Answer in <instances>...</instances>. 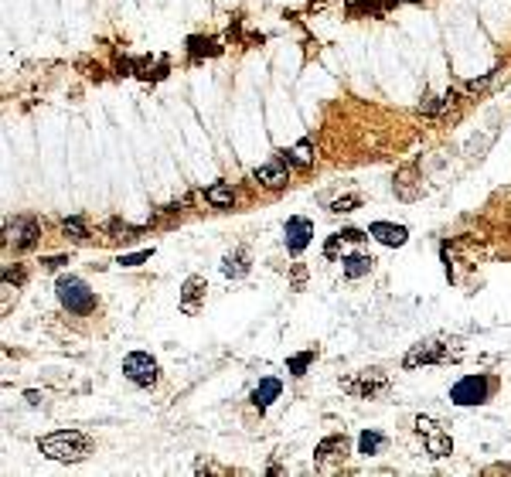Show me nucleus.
Returning <instances> with one entry per match:
<instances>
[{
  "mask_svg": "<svg viewBox=\"0 0 511 477\" xmlns=\"http://www.w3.org/2000/svg\"><path fill=\"white\" fill-rule=\"evenodd\" d=\"M38 450L55 464H79L96 450V440L82 430H58L51 437L38 440Z\"/></svg>",
  "mask_w": 511,
  "mask_h": 477,
  "instance_id": "obj_1",
  "label": "nucleus"
},
{
  "mask_svg": "<svg viewBox=\"0 0 511 477\" xmlns=\"http://www.w3.org/2000/svg\"><path fill=\"white\" fill-rule=\"evenodd\" d=\"M55 293H58V300L69 314H92L96 311V293L89 290L85 279L72 277V273L55 279Z\"/></svg>",
  "mask_w": 511,
  "mask_h": 477,
  "instance_id": "obj_2",
  "label": "nucleus"
},
{
  "mask_svg": "<svg viewBox=\"0 0 511 477\" xmlns=\"http://www.w3.org/2000/svg\"><path fill=\"white\" fill-rule=\"evenodd\" d=\"M389 372L382 368H365V372H354L348 379H341V389L348 396H358V399H379L389 392Z\"/></svg>",
  "mask_w": 511,
  "mask_h": 477,
  "instance_id": "obj_3",
  "label": "nucleus"
},
{
  "mask_svg": "<svg viewBox=\"0 0 511 477\" xmlns=\"http://www.w3.org/2000/svg\"><path fill=\"white\" fill-rule=\"evenodd\" d=\"M123 375L133 382V385H140V389H154L157 385V358L147 355V352H130V355L123 358Z\"/></svg>",
  "mask_w": 511,
  "mask_h": 477,
  "instance_id": "obj_4",
  "label": "nucleus"
},
{
  "mask_svg": "<svg viewBox=\"0 0 511 477\" xmlns=\"http://www.w3.org/2000/svg\"><path fill=\"white\" fill-rule=\"evenodd\" d=\"M491 396V379L487 375H467L450 389V402L453 406H480Z\"/></svg>",
  "mask_w": 511,
  "mask_h": 477,
  "instance_id": "obj_5",
  "label": "nucleus"
},
{
  "mask_svg": "<svg viewBox=\"0 0 511 477\" xmlns=\"http://www.w3.org/2000/svg\"><path fill=\"white\" fill-rule=\"evenodd\" d=\"M416 433L423 437L426 450H430V457H450V453H453V440H450V433H447L436 419H430V416H416Z\"/></svg>",
  "mask_w": 511,
  "mask_h": 477,
  "instance_id": "obj_6",
  "label": "nucleus"
},
{
  "mask_svg": "<svg viewBox=\"0 0 511 477\" xmlns=\"http://www.w3.org/2000/svg\"><path fill=\"white\" fill-rule=\"evenodd\" d=\"M447 341L443 338H426V341H419V345H413L406 358H402V365L406 368H419V365H436V361H447Z\"/></svg>",
  "mask_w": 511,
  "mask_h": 477,
  "instance_id": "obj_7",
  "label": "nucleus"
},
{
  "mask_svg": "<svg viewBox=\"0 0 511 477\" xmlns=\"http://www.w3.org/2000/svg\"><path fill=\"white\" fill-rule=\"evenodd\" d=\"M3 236H7V242H10L14 249H35V245H38V238H41V225L35 222V218L21 215V218L7 222Z\"/></svg>",
  "mask_w": 511,
  "mask_h": 477,
  "instance_id": "obj_8",
  "label": "nucleus"
},
{
  "mask_svg": "<svg viewBox=\"0 0 511 477\" xmlns=\"http://www.w3.org/2000/svg\"><path fill=\"white\" fill-rule=\"evenodd\" d=\"M286 249L293 252V256H300L307 245H311V236H314V222L311 218H286Z\"/></svg>",
  "mask_w": 511,
  "mask_h": 477,
  "instance_id": "obj_9",
  "label": "nucleus"
},
{
  "mask_svg": "<svg viewBox=\"0 0 511 477\" xmlns=\"http://www.w3.org/2000/svg\"><path fill=\"white\" fill-rule=\"evenodd\" d=\"M348 450H352V443H348L345 433H338V437H324L320 443H317L314 460L320 464V467H331V464L345 460V457H348Z\"/></svg>",
  "mask_w": 511,
  "mask_h": 477,
  "instance_id": "obj_10",
  "label": "nucleus"
},
{
  "mask_svg": "<svg viewBox=\"0 0 511 477\" xmlns=\"http://www.w3.org/2000/svg\"><path fill=\"white\" fill-rule=\"evenodd\" d=\"M252 181H259L263 188H283L286 181H290V174H286V160H266V164H259L256 171H252Z\"/></svg>",
  "mask_w": 511,
  "mask_h": 477,
  "instance_id": "obj_11",
  "label": "nucleus"
},
{
  "mask_svg": "<svg viewBox=\"0 0 511 477\" xmlns=\"http://www.w3.org/2000/svg\"><path fill=\"white\" fill-rule=\"evenodd\" d=\"M395 198L402 201H416L423 195V181H419V171L416 167H402L399 174H395Z\"/></svg>",
  "mask_w": 511,
  "mask_h": 477,
  "instance_id": "obj_12",
  "label": "nucleus"
},
{
  "mask_svg": "<svg viewBox=\"0 0 511 477\" xmlns=\"http://www.w3.org/2000/svg\"><path fill=\"white\" fill-rule=\"evenodd\" d=\"M205 290H208L205 277H188L184 279V286H181V311H184V314H198V311H201V304H205Z\"/></svg>",
  "mask_w": 511,
  "mask_h": 477,
  "instance_id": "obj_13",
  "label": "nucleus"
},
{
  "mask_svg": "<svg viewBox=\"0 0 511 477\" xmlns=\"http://www.w3.org/2000/svg\"><path fill=\"white\" fill-rule=\"evenodd\" d=\"M368 236L379 238V242L389 245V249H399V245H406L409 229H406V225H392V222H372V225H368Z\"/></svg>",
  "mask_w": 511,
  "mask_h": 477,
  "instance_id": "obj_14",
  "label": "nucleus"
},
{
  "mask_svg": "<svg viewBox=\"0 0 511 477\" xmlns=\"http://www.w3.org/2000/svg\"><path fill=\"white\" fill-rule=\"evenodd\" d=\"M222 273L229 279H242L249 273V252H245V245H236L232 252H225V259H222Z\"/></svg>",
  "mask_w": 511,
  "mask_h": 477,
  "instance_id": "obj_15",
  "label": "nucleus"
},
{
  "mask_svg": "<svg viewBox=\"0 0 511 477\" xmlns=\"http://www.w3.org/2000/svg\"><path fill=\"white\" fill-rule=\"evenodd\" d=\"M283 392V385H279V379H263L256 389H252V406L256 409H266V406H273L276 399Z\"/></svg>",
  "mask_w": 511,
  "mask_h": 477,
  "instance_id": "obj_16",
  "label": "nucleus"
},
{
  "mask_svg": "<svg viewBox=\"0 0 511 477\" xmlns=\"http://www.w3.org/2000/svg\"><path fill=\"white\" fill-rule=\"evenodd\" d=\"M205 201H208L211 208H232V205H236V191H232V184L215 181L211 188H205Z\"/></svg>",
  "mask_w": 511,
  "mask_h": 477,
  "instance_id": "obj_17",
  "label": "nucleus"
},
{
  "mask_svg": "<svg viewBox=\"0 0 511 477\" xmlns=\"http://www.w3.org/2000/svg\"><path fill=\"white\" fill-rule=\"evenodd\" d=\"M372 256H365V252H352V256H345L341 259V266H345V277L348 279H361V277H368L372 273Z\"/></svg>",
  "mask_w": 511,
  "mask_h": 477,
  "instance_id": "obj_18",
  "label": "nucleus"
},
{
  "mask_svg": "<svg viewBox=\"0 0 511 477\" xmlns=\"http://www.w3.org/2000/svg\"><path fill=\"white\" fill-rule=\"evenodd\" d=\"M283 160H286V164H297V167H311V164H314V144H311V140L293 144L290 150H283Z\"/></svg>",
  "mask_w": 511,
  "mask_h": 477,
  "instance_id": "obj_19",
  "label": "nucleus"
},
{
  "mask_svg": "<svg viewBox=\"0 0 511 477\" xmlns=\"http://www.w3.org/2000/svg\"><path fill=\"white\" fill-rule=\"evenodd\" d=\"M218 51H222V44H218V41L215 38H201V35H195V38H188V55H191V58H205V55H218Z\"/></svg>",
  "mask_w": 511,
  "mask_h": 477,
  "instance_id": "obj_20",
  "label": "nucleus"
},
{
  "mask_svg": "<svg viewBox=\"0 0 511 477\" xmlns=\"http://www.w3.org/2000/svg\"><path fill=\"white\" fill-rule=\"evenodd\" d=\"M382 446H386V437L375 433V430H365V433L358 437V453H365V457H375Z\"/></svg>",
  "mask_w": 511,
  "mask_h": 477,
  "instance_id": "obj_21",
  "label": "nucleus"
},
{
  "mask_svg": "<svg viewBox=\"0 0 511 477\" xmlns=\"http://www.w3.org/2000/svg\"><path fill=\"white\" fill-rule=\"evenodd\" d=\"M314 358H317V348H307V352H300V355H290V358H286V372L300 379V375L311 368V361H314Z\"/></svg>",
  "mask_w": 511,
  "mask_h": 477,
  "instance_id": "obj_22",
  "label": "nucleus"
},
{
  "mask_svg": "<svg viewBox=\"0 0 511 477\" xmlns=\"http://www.w3.org/2000/svg\"><path fill=\"white\" fill-rule=\"evenodd\" d=\"M62 232H65V236H72L76 242H85V238H89V229H85V222H82V218H65V222H62Z\"/></svg>",
  "mask_w": 511,
  "mask_h": 477,
  "instance_id": "obj_23",
  "label": "nucleus"
},
{
  "mask_svg": "<svg viewBox=\"0 0 511 477\" xmlns=\"http://www.w3.org/2000/svg\"><path fill=\"white\" fill-rule=\"evenodd\" d=\"M358 195H341V198H334L331 201V211H334V215H341V211H352V208H358Z\"/></svg>",
  "mask_w": 511,
  "mask_h": 477,
  "instance_id": "obj_24",
  "label": "nucleus"
},
{
  "mask_svg": "<svg viewBox=\"0 0 511 477\" xmlns=\"http://www.w3.org/2000/svg\"><path fill=\"white\" fill-rule=\"evenodd\" d=\"M154 256V249H140V252H130V256H119V266H140Z\"/></svg>",
  "mask_w": 511,
  "mask_h": 477,
  "instance_id": "obj_25",
  "label": "nucleus"
},
{
  "mask_svg": "<svg viewBox=\"0 0 511 477\" xmlns=\"http://www.w3.org/2000/svg\"><path fill=\"white\" fill-rule=\"evenodd\" d=\"M419 113H426V116H436V113H443V96H426V99L419 103Z\"/></svg>",
  "mask_w": 511,
  "mask_h": 477,
  "instance_id": "obj_26",
  "label": "nucleus"
},
{
  "mask_svg": "<svg viewBox=\"0 0 511 477\" xmlns=\"http://www.w3.org/2000/svg\"><path fill=\"white\" fill-rule=\"evenodd\" d=\"M65 263H69L65 256H48V259H41V266H44V270H62Z\"/></svg>",
  "mask_w": 511,
  "mask_h": 477,
  "instance_id": "obj_27",
  "label": "nucleus"
},
{
  "mask_svg": "<svg viewBox=\"0 0 511 477\" xmlns=\"http://www.w3.org/2000/svg\"><path fill=\"white\" fill-rule=\"evenodd\" d=\"M341 238H345V242H361V238H368V232H361V229H345Z\"/></svg>",
  "mask_w": 511,
  "mask_h": 477,
  "instance_id": "obj_28",
  "label": "nucleus"
},
{
  "mask_svg": "<svg viewBox=\"0 0 511 477\" xmlns=\"http://www.w3.org/2000/svg\"><path fill=\"white\" fill-rule=\"evenodd\" d=\"M21 279H24V270H7V273H3V283H7V286H10V283L17 286Z\"/></svg>",
  "mask_w": 511,
  "mask_h": 477,
  "instance_id": "obj_29",
  "label": "nucleus"
},
{
  "mask_svg": "<svg viewBox=\"0 0 511 477\" xmlns=\"http://www.w3.org/2000/svg\"><path fill=\"white\" fill-rule=\"evenodd\" d=\"M487 474H511V464H494V467H487Z\"/></svg>",
  "mask_w": 511,
  "mask_h": 477,
  "instance_id": "obj_30",
  "label": "nucleus"
},
{
  "mask_svg": "<svg viewBox=\"0 0 511 477\" xmlns=\"http://www.w3.org/2000/svg\"><path fill=\"white\" fill-rule=\"evenodd\" d=\"M24 399H28V406H41V392H35V389H31V392H24Z\"/></svg>",
  "mask_w": 511,
  "mask_h": 477,
  "instance_id": "obj_31",
  "label": "nucleus"
},
{
  "mask_svg": "<svg viewBox=\"0 0 511 477\" xmlns=\"http://www.w3.org/2000/svg\"><path fill=\"white\" fill-rule=\"evenodd\" d=\"M293 283H297V286L304 283V266H297V270H293Z\"/></svg>",
  "mask_w": 511,
  "mask_h": 477,
  "instance_id": "obj_32",
  "label": "nucleus"
},
{
  "mask_svg": "<svg viewBox=\"0 0 511 477\" xmlns=\"http://www.w3.org/2000/svg\"><path fill=\"white\" fill-rule=\"evenodd\" d=\"M245 44H263V35H245Z\"/></svg>",
  "mask_w": 511,
  "mask_h": 477,
  "instance_id": "obj_33",
  "label": "nucleus"
}]
</instances>
